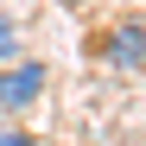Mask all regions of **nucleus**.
Returning a JSON list of instances; mask_svg holds the SVG:
<instances>
[{
	"mask_svg": "<svg viewBox=\"0 0 146 146\" xmlns=\"http://www.w3.org/2000/svg\"><path fill=\"white\" fill-rule=\"evenodd\" d=\"M89 51L102 57L108 70H121V76H140V70H146V19H140V13L114 19L108 32H95V38H89Z\"/></svg>",
	"mask_w": 146,
	"mask_h": 146,
	"instance_id": "nucleus-1",
	"label": "nucleus"
},
{
	"mask_svg": "<svg viewBox=\"0 0 146 146\" xmlns=\"http://www.w3.org/2000/svg\"><path fill=\"white\" fill-rule=\"evenodd\" d=\"M44 95V57H13L0 64V114H26Z\"/></svg>",
	"mask_w": 146,
	"mask_h": 146,
	"instance_id": "nucleus-2",
	"label": "nucleus"
},
{
	"mask_svg": "<svg viewBox=\"0 0 146 146\" xmlns=\"http://www.w3.org/2000/svg\"><path fill=\"white\" fill-rule=\"evenodd\" d=\"M13 57H19V26L0 13V64H13Z\"/></svg>",
	"mask_w": 146,
	"mask_h": 146,
	"instance_id": "nucleus-3",
	"label": "nucleus"
},
{
	"mask_svg": "<svg viewBox=\"0 0 146 146\" xmlns=\"http://www.w3.org/2000/svg\"><path fill=\"white\" fill-rule=\"evenodd\" d=\"M0 146H38V140H32L26 127H0Z\"/></svg>",
	"mask_w": 146,
	"mask_h": 146,
	"instance_id": "nucleus-4",
	"label": "nucleus"
},
{
	"mask_svg": "<svg viewBox=\"0 0 146 146\" xmlns=\"http://www.w3.org/2000/svg\"><path fill=\"white\" fill-rule=\"evenodd\" d=\"M57 7H70V13H83V7H95V0H57Z\"/></svg>",
	"mask_w": 146,
	"mask_h": 146,
	"instance_id": "nucleus-5",
	"label": "nucleus"
}]
</instances>
